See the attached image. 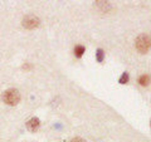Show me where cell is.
<instances>
[{
  "label": "cell",
  "instance_id": "cell-11",
  "mask_svg": "<svg viewBox=\"0 0 151 142\" xmlns=\"http://www.w3.org/2000/svg\"><path fill=\"white\" fill-rule=\"evenodd\" d=\"M69 142H86V141H84L83 138H81V137H74V138H72Z\"/></svg>",
  "mask_w": 151,
  "mask_h": 142
},
{
  "label": "cell",
  "instance_id": "cell-2",
  "mask_svg": "<svg viewBox=\"0 0 151 142\" xmlns=\"http://www.w3.org/2000/svg\"><path fill=\"white\" fill-rule=\"evenodd\" d=\"M20 101V93L17 89L10 88L3 93V102L8 106H15Z\"/></svg>",
  "mask_w": 151,
  "mask_h": 142
},
{
  "label": "cell",
  "instance_id": "cell-4",
  "mask_svg": "<svg viewBox=\"0 0 151 142\" xmlns=\"http://www.w3.org/2000/svg\"><path fill=\"white\" fill-rule=\"evenodd\" d=\"M94 9L100 13H107L111 9L110 1H105V0H97L94 1Z\"/></svg>",
  "mask_w": 151,
  "mask_h": 142
},
{
  "label": "cell",
  "instance_id": "cell-8",
  "mask_svg": "<svg viewBox=\"0 0 151 142\" xmlns=\"http://www.w3.org/2000/svg\"><path fill=\"white\" fill-rule=\"evenodd\" d=\"M127 82H129V74L124 73V74H122V77L120 78V83H121V84H125V83H127Z\"/></svg>",
  "mask_w": 151,
  "mask_h": 142
},
{
  "label": "cell",
  "instance_id": "cell-1",
  "mask_svg": "<svg viewBox=\"0 0 151 142\" xmlns=\"http://www.w3.org/2000/svg\"><path fill=\"white\" fill-rule=\"evenodd\" d=\"M135 48L136 50L141 54H145L147 53L151 48V37L147 34H141L136 38V42H135Z\"/></svg>",
  "mask_w": 151,
  "mask_h": 142
},
{
  "label": "cell",
  "instance_id": "cell-6",
  "mask_svg": "<svg viewBox=\"0 0 151 142\" xmlns=\"http://www.w3.org/2000/svg\"><path fill=\"white\" fill-rule=\"evenodd\" d=\"M151 82V77L147 74H144L141 75L140 79H139V83L141 84V86H149V83Z\"/></svg>",
  "mask_w": 151,
  "mask_h": 142
},
{
  "label": "cell",
  "instance_id": "cell-9",
  "mask_svg": "<svg viewBox=\"0 0 151 142\" xmlns=\"http://www.w3.org/2000/svg\"><path fill=\"white\" fill-rule=\"evenodd\" d=\"M97 59H98V62H102V60H103V50L102 49H98V52H97Z\"/></svg>",
  "mask_w": 151,
  "mask_h": 142
},
{
  "label": "cell",
  "instance_id": "cell-12",
  "mask_svg": "<svg viewBox=\"0 0 151 142\" xmlns=\"http://www.w3.org/2000/svg\"><path fill=\"white\" fill-rule=\"evenodd\" d=\"M150 127H151V121H150Z\"/></svg>",
  "mask_w": 151,
  "mask_h": 142
},
{
  "label": "cell",
  "instance_id": "cell-7",
  "mask_svg": "<svg viewBox=\"0 0 151 142\" xmlns=\"http://www.w3.org/2000/svg\"><path fill=\"white\" fill-rule=\"evenodd\" d=\"M84 53V47L83 45H77L74 48V55L77 57V58H81Z\"/></svg>",
  "mask_w": 151,
  "mask_h": 142
},
{
  "label": "cell",
  "instance_id": "cell-10",
  "mask_svg": "<svg viewBox=\"0 0 151 142\" xmlns=\"http://www.w3.org/2000/svg\"><path fill=\"white\" fill-rule=\"evenodd\" d=\"M22 68H23V70H30V69L33 68V65H32V64H29V63H25Z\"/></svg>",
  "mask_w": 151,
  "mask_h": 142
},
{
  "label": "cell",
  "instance_id": "cell-5",
  "mask_svg": "<svg viewBox=\"0 0 151 142\" xmlns=\"http://www.w3.org/2000/svg\"><path fill=\"white\" fill-rule=\"evenodd\" d=\"M39 127H40V121H39V118H37V117H33L27 122V128H28V131H30V132L38 131L39 130Z\"/></svg>",
  "mask_w": 151,
  "mask_h": 142
},
{
  "label": "cell",
  "instance_id": "cell-3",
  "mask_svg": "<svg viewBox=\"0 0 151 142\" xmlns=\"http://www.w3.org/2000/svg\"><path fill=\"white\" fill-rule=\"evenodd\" d=\"M39 23H40L39 18L33 15V14H29V15H25L23 18L22 25H23V28H25V29H34V28L39 25Z\"/></svg>",
  "mask_w": 151,
  "mask_h": 142
}]
</instances>
